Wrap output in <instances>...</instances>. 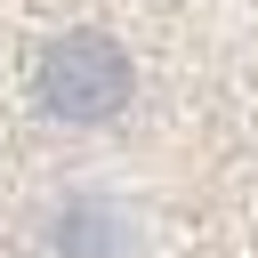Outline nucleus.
<instances>
[{
    "instance_id": "1",
    "label": "nucleus",
    "mask_w": 258,
    "mask_h": 258,
    "mask_svg": "<svg viewBox=\"0 0 258 258\" xmlns=\"http://www.w3.org/2000/svg\"><path fill=\"white\" fill-rule=\"evenodd\" d=\"M129 40L242 145H258V0H105Z\"/></svg>"
}]
</instances>
